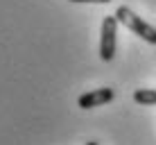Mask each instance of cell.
I'll return each instance as SVG.
<instances>
[{
    "instance_id": "obj_4",
    "label": "cell",
    "mask_w": 156,
    "mask_h": 145,
    "mask_svg": "<svg viewBox=\"0 0 156 145\" xmlns=\"http://www.w3.org/2000/svg\"><path fill=\"white\" fill-rule=\"evenodd\" d=\"M133 100L143 107H154L156 104V91L154 89H138L133 93Z\"/></svg>"
},
{
    "instance_id": "obj_3",
    "label": "cell",
    "mask_w": 156,
    "mask_h": 145,
    "mask_svg": "<svg viewBox=\"0 0 156 145\" xmlns=\"http://www.w3.org/2000/svg\"><path fill=\"white\" fill-rule=\"evenodd\" d=\"M113 98H115L113 89H109V86L95 89V91H88V93L79 95L77 107L79 109H93V107H102V104H106V102H111Z\"/></svg>"
},
{
    "instance_id": "obj_1",
    "label": "cell",
    "mask_w": 156,
    "mask_h": 145,
    "mask_svg": "<svg viewBox=\"0 0 156 145\" xmlns=\"http://www.w3.org/2000/svg\"><path fill=\"white\" fill-rule=\"evenodd\" d=\"M115 18H118V23H122L127 30H131L133 34H138L143 41L156 45V27H152L149 23H145L140 16H136L129 7H125V5H122V7H118V9H115Z\"/></svg>"
},
{
    "instance_id": "obj_5",
    "label": "cell",
    "mask_w": 156,
    "mask_h": 145,
    "mask_svg": "<svg viewBox=\"0 0 156 145\" xmlns=\"http://www.w3.org/2000/svg\"><path fill=\"white\" fill-rule=\"evenodd\" d=\"M70 2H95V5H104V2H111V0H70Z\"/></svg>"
},
{
    "instance_id": "obj_2",
    "label": "cell",
    "mask_w": 156,
    "mask_h": 145,
    "mask_svg": "<svg viewBox=\"0 0 156 145\" xmlns=\"http://www.w3.org/2000/svg\"><path fill=\"white\" fill-rule=\"evenodd\" d=\"M115 34H118V18L106 16L102 20V32H100V57L102 61H111L115 57Z\"/></svg>"
},
{
    "instance_id": "obj_6",
    "label": "cell",
    "mask_w": 156,
    "mask_h": 145,
    "mask_svg": "<svg viewBox=\"0 0 156 145\" xmlns=\"http://www.w3.org/2000/svg\"><path fill=\"white\" fill-rule=\"evenodd\" d=\"M86 145H98V143H95V141H88V143H86Z\"/></svg>"
}]
</instances>
